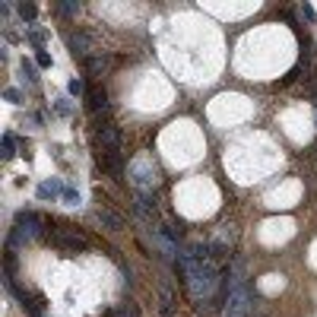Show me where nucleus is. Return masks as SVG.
<instances>
[{"label":"nucleus","mask_w":317,"mask_h":317,"mask_svg":"<svg viewBox=\"0 0 317 317\" xmlns=\"http://www.w3.org/2000/svg\"><path fill=\"white\" fill-rule=\"evenodd\" d=\"M67 92H70V96H86L83 80H70V83H67Z\"/></svg>","instance_id":"obj_11"},{"label":"nucleus","mask_w":317,"mask_h":317,"mask_svg":"<svg viewBox=\"0 0 317 317\" xmlns=\"http://www.w3.org/2000/svg\"><path fill=\"white\" fill-rule=\"evenodd\" d=\"M159 311H162V317H178V311H175V295H172L169 289L159 292Z\"/></svg>","instance_id":"obj_7"},{"label":"nucleus","mask_w":317,"mask_h":317,"mask_svg":"<svg viewBox=\"0 0 317 317\" xmlns=\"http://www.w3.org/2000/svg\"><path fill=\"white\" fill-rule=\"evenodd\" d=\"M4 96H7V99H10L13 105H20V92H16V89H7V92H4Z\"/></svg>","instance_id":"obj_16"},{"label":"nucleus","mask_w":317,"mask_h":317,"mask_svg":"<svg viewBox=\"0 0 317 317\" xmlns=\"http://www.w3.org/2000/svg\"><path fill=\"white\" fill-rule=\"evenodd\" d=\"M96 140L105 146V149H121V127L118 124H99V130H96Z\"/></svg>","instance_id":"obj_2"},{"label":"nucleus","mask_w":317,"mask_h":317,"mask_svg":"<svg viewBox=\"0 0 317 317\" xmlns=\"http://www.w3.org/2000/svg\"><path fill=\"white\" fill-rule=\"evenodd\" d=\"M13 146H16V140L7 134V137H4V159H13V156H16V153H13Z\"/></svg>","instance_id":"obj_12"},{"label":"nucleus","mask_w":317,"mask_h":317,"mask_svg":"<svg viewBox=\"0 0 317 317\" xmlns=\"http://www.w3.org/2000/svg\"><path fill=\"white\" fill-rule=\"evenodd\" d=\"M20 16L23 20H35V16H39V7L35 4H20Z\"/></svg>","instance_id":"obj_10"},{"label":"nucleus","mask_w":317,"mask_h":317,"mask_svg":"<svg viewBox=\"0 0 317 317\" xmlns=\"http://www.w3.org/2000/svg\"><path fill=\"white\" fill-rule=\"evenodd\" d=\"M111 317H140V308H137V302L127 298V302H121L115 311H111Z\"/></svg>","instance_id":"obj_8"},{"label":"nucleus","mask_w":317,"mask_h":317,"mask_svg":"<svg viewBox=\"0 0 317 317\" xmlns=\"http://www.w3.org/2000/svg\"><path fill=\"white\" fill-rule=\"evenodd\" d=\"M23 77L29 80V83H35L39 77H35V67H32V61H23Z\"/></svg>","instance_id":"obj_13"},{"label":"nucleus","mask_w":317,"mask_h":317,"mask_svg":"<svg viewBox=\"0 0 317 317\" xmlns=\"http://www.w3.org/2000/svg\"><path fill=\"white\" fill-rule=\"evenodd\" d=\"M86 108L92 111V115L108 111V96H105V89H86Z\"/></svg>","instance_id":"obj_5"},{"label":"nucleus","mask_w":317,"mask_h":317,"mask_svg":"<svg viewBox=\"0 0 317 317\" xmlns=\"http://www.w3.org/2000/svg\"><path fill=\"white\" fill-rule=\"evenodd\" d=\"M67 45L73 51V58H89V35L77 32V35H70V39H67Z\"/></svg>","instance_id":"obj_6"},{"label":"nucleus","mask_w":317,"mask_h":317,"mask_svg":"<svg viewBox=\"0 0 317 317\" xmlns=\"http://www.w3.org/2000/svg\"><path fill=\"white\" fill-rule=\"evenodd\" d=\"M58 10H61L64 16H77V13H80V4H58Z\"/></svg>","instance_id":"obj_14"},{"label":"nucleus","mask_w":317,"mask_h":317,"mask_svg":"<svg viewBox=\"0 0 317 317\" xmlns=\"http://www.w3.org/2000/svg\"><path fill=\"white\" fill-rule=\"evenodd\" d=\"M96 162H99V169H102L105 175H111V178H118V175L124 172V156H121V149H105V153L96 156Z\"/></svg>","instance_id":"obj_1"},{"label":"nucleus","mask_w":317,"mask_h":317,"mask_svg":"<svg viewBox=\"0 0 317 317\" xmlns=\"http://www.w3.org/2000/svg\"><path fill=\"white\" fill-rule=\"evenodd\" d=\"M96 219L102 222L108 232H121V229H124V219H121L115 210H108V207H99V210H96Z\"/></svg>","instance_id":"obj_3"},{"label":"nucleus","mask_w":317,"mask_h":317,"mask_svg":"<svg viewBox=\"0 0 317 317\" xmlns=\"http://www.w3.org/2000/svg\"><path fill=\"white\" fill-rule=\"evenodd\" d=\"M130 181H134L137 188H153L159 178H156V172H146L140 162H134V165H130Z\"/></svg>","instance_id":"obj_4"},{"label":"nucleus","mask_w":317,"mask_h":317,"mask_svg":"<svg viewBox=\"0 0 317 317\" xmlns=\"http://www.w3.org/2000/svg\"><path fill=\"white\" fill-rule=\"evenodd\" d=\"M105 64H108V58H86V67H89L92 77H99V73L105 70Z\"/></svg>","instance_id":"obj_9"},{"label":"nucleus","mask_w":317,"mask_h":317,"mask_svg":"<svg viewBox=\"0 0 317 317\" xmlns=\"http://www.w3.org/2000/svg\"><path fill=\"white\" fill-rule=\"evenodd\" d=\"M35 61H39V67H51V54L39 51V54H35Z\"/></svg>","instance_id":"obj_15"}]
</instances>
